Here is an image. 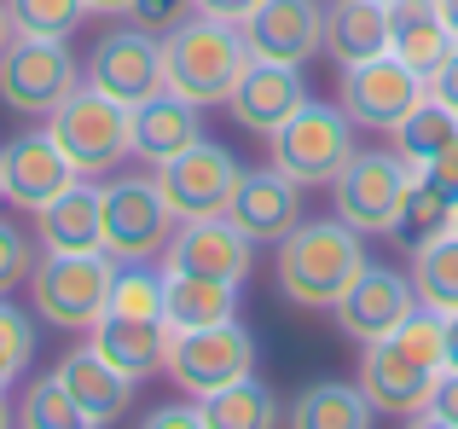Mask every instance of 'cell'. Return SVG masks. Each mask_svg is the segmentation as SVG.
<instances>
[{
    "label": "cell",
    "instance_id": "21",
    "mask_svg": "<svg viewBox=\"0 0 458 429\" xmlns=\"http://www.w3.org/2000/svg\"><path fill=\"white\" fill-rule=\"evenodd\" d=\"M53 372H58V383L70 389V400H76V412H81L88 429L93 424H116L128 412V400H134V377L116 372L93 342H88V349H70Z\"/></svg>",
    "mask_w": 458,
    "mask_h": 429
},
{
    "label": "cell",
    "instance_id": "42",
    "mask_svg": "<svg viewBox=\"0 0 458 429\" xmlns=\"http://www.w3.org/2000/svg\"><path fill=\"white\" fill-rule=\"evenodd\" d=\"M256 6H261V0H191V12H203V18H226V23H244Z\"/></svg>",
    "mask_w": 458,
    "mask_h": 429
},
{
    "label": "cell",
    "instance_id": "18",
    "mask_svg": "<svg viewBox=\"0 0 458 429\" xmlns=\"http://www.w3.org/2000/svg\"><path fill=\"white\" fill-rule=\"evenodd\" d=\"M302 99H308V88H302V70H296V64L250 58L244 76H238L233 93H226V111H233L238 128H250V134L273 139L296 111H302Z\"/></svg>",
    "mask_w": 458,
    "mask_h": 429
},
{
    "label": "cell",
    "instance_id": "27",
    "mask_svg": "<svg viewBox=\"0 0 458 429\" xmlns=\"http://www.w3.org/2000/svg\"><path fill=\"white\" fill-rule=\"evenodd\" d=\"M453 204L458 198L453 192H441L436 181H429L424 169H412L406 174V192H401V214H394V244L412 256V249H424L429 238H441V232H453Z\"/></svg>",
    "mask_w": 458,
    "mask_h": 429
},
{
    "label": "cell",
    "instance_id": "19",
    "mask_svg": "<svg viewBox=\"0 0 458 429\" xmlns=\"http://www.w3.org/2000/svg\"><path fill=\"white\" fill-rule=\"evenodd\" d=\"M238 29H244L250 58H273V64H296L302 70L313 53H325L319 0H261Z\"/></svg>",
    "mask_w": 458,
    "mask_h": 429
},
{
    "label": "cell",
    "instance_id": "12",
    "mask_svg": "<svg viewBox=\"0 0 458 429\" xmlns=\"http://www.w3.org/2000/svg\"><path fill=\"white\" fill-rule=\"evenodd\" d=\"M81 81L134 111L140 99H151V93L163 88V35L140 29V23L105 29L99 41H93L88 64H81Z\"/></svg>",
    "mask_w": 458,
    "mask_h": 429
},
{
    "label": "cell",
    "instance_id": "22",
    "mask_svg": "<svg viewBox=\"0 0 458 429\" xmlns=\"http://www.w3.org/2000/svg\"><path fill=\"white\" fill-rule=\"evenodd\" d=\"M35 244L76 256V249H105V214H99V186L81 174L58 198H47L35 209Z\"/></svg>",
    "mask_w": 458,
    "mask_h": 429
},
{
    "label": "cell",
    "instance_id": "48",
    "mask_svg": "<svg viewBox=\"0 0 458 429\" xmlns=\"http://www.w3.org/2000/svg\"><path fill=\"white\" fill-rule=\"evenodd\" d=\"M453 238H458V204H453Z\"/></svg>",
    "mask_w": 458,
    "mask_h": 429
},
{
    "label": "cell",
    "instance_id": "8",
    "mask_svg": "<svg viewBox=\"0 0 458 429\" xmlns=\"http://www.w3.org/2000/svg\"><path fill=\"white\" fill-rule=\"evenodd\" d=\"M76 88H81V64L70 53V41L12 35V46L0 53V105L12 116H47Z\"/></svg>",
    "mask_w": 458,
    "mask_h": 429
},
{
    "label": "cell",
    "instance_id": "39",
    "mask_svg": "<svg viewBox=\"0 0 458 429\" xmlns=\"http://www.w3.org/2000/svg\"><path fill=\"white\" fill-rule=\"evenodd\" d=\"M146 424L151 429H203V407L198 400H186V407H157V412H146Z\"/></svg>",
    "mask_w": 458,
    "mask_h": 429
},
{
    "label": "cell",
    "instance_id": "49",
    "mask_svg": "<svg viewBox=\"0 0 458 429\" xmlns=\"http://www.w3.org/2000/svg\"><path fill=\"white\" fill-rule=\"evenodd\" d=\"M0 204H6V198H0Z\"/></svg>",
    "mask_w": 458,
    "mask_h": 429
},
{
    "label": "cell",
    "instance_id": "33",
    "mask_svg": "<svg viewBox=\"0 0 458 429\" xmlns=\"http://www.w3.org/2000/svg\"><path fill=\"white\" fill-rule=\"evenodd\" d=\"M105 314L163 319V273L151 261H116V284H111V307Z\"/></svg>",
    "mask_w": 458,
    "mask_h": 429
},
{
    "label": "cell",
    "instance_id": "47",
    "mask_svg": "<svg viewBox=\"0 0 458 429\" xmlns=\"http://www.w3.org/2000/svg\"><path fill=\"white\" fill-rule=\"evenodd\" d=\"M12 418H18V412H12V407H6V395H0V429H6Z\"/></svg>",
    "mask_w": 458,
    "mask_h": 429
},
{
    "label": "cell",
    "instance_id": "16",
    "mask_svg": "<svg viewBox=\"0 0 458 429\" xmlns=\"http://www.w3.org/2000/svg\"><path fill=\"white\" fill-rule=\"evenodd\" d=\"M163 267L244 284L250 267H256V244H250L226 214H203V221H180L174 226V238H168V249H163Z\"/></svg>",
    "mask_w": 458,
    "mask_h": 429
},
{
    "label": "cell",
    "instance_id": "31",
    "mask_svg": "<svg viewBox=\"0 0 458 429\" xmlns=\"http://www.w3.org/2000/svg\"><path fill=\"white\" fill-rule=\"evenodd\" d=\"M453 139H458V116L447 105H436V99H424L401 128H394V146H401V157L412 163V169H424V163L436 157V151H447Z\"/></svg>",
    "mask_w": 458,
    "mask_h": 429
},
{
    "label": "cell",
    "instance_id": "40",
    "mask_svg": "<svg viewBox=\"0 0 458 429\" xmlns=\"http://www.w3.org/2000/svg\"><path fill=\"white\" fill-rule=\"evenodd\" d=\"M429 99H436V105H447V111L458 116V46H453V58H447V64H441L436 76H429Z\"/></svg>",
    "mask_w": 458,
    "mask_h": 429
},
{
    "label": "cell",
    "instance_id": "30",
    "mask_svg": "<svg viewBox=\"0 0 458 429\" xmlns=\"http://www.w3.org/2000/svg\"><path fill=\"white\" fill-rule=\"evenodd\" d=\"M412 290H418V307H429V314L441 319L458 314V238L453 232L412 249Z\"/></svg>",
    "mask_w": 458,
    "mask_h": 429
},
{
    "label": "cell",
    "instance_id": "10",
    "mask_svg": "<svg viewBox=\"0 0 458 429\" xmlns=\"http://www.w3.org/2000/svg\"><path fill=\"white\" fill-rule=\"evenodd\" d=\"M406 174L412 163L401 151H354L343 163V174L331 181V209L336 221H348L360 238H389L394 232V214H401V192H406Z\"/></svg>",
    "mask_w": 458,
    "mask_h": 429
},
{
    "label": "cell",
    "instance_id": "44",
    "mask_svg": "<svg viewBox=\"0 0 458 429\" xmlns=\"http://www.w3.org/2000/svg\"><path fill=\"white\" fill-rule=\"evenodd\" d=\"M81 6H88L93 18H128V6H134V0H81Z\"/></svg>",
    "mask_w": 458,
    "mask_h": 429
},
{
    "label": "cell",
    "instance_id": "43",
    "mask_svg": "<svg viewBox=\"0 0 458 429\" xmlns=\"http://www.w3.org/2000/svg\"><path fill=\"white\" fill-rule=\"evenodd\" d=\"M441 342H447V372H458V314L441 319Z\"/></svg>",
    "mask_w": 458,
    "mask_h": 429
},
{
    "label": "cell",
    "instance_id": "35",
    "mask_svg": "<svg viewBox=\"0 0 458 429\" xmlns=\"http://www.w3.org/2000/svg\"><path fill=\"white\" fill-rule=\"evenodd\" d=\"M30 360H35V319L0 296V395L30 372Z\"/></svg>",
    "mask_w": 458,
    "mask_h": 429
},
{
    "label": "cell",
    "instance_id": "15",
    "mask_svg": "<svg viewBox=\"0 0 458 429\" xmlns=\"http://www.w3.org/2000/svg\"><path fill=\"white\" fill-rule=\"evenodd\" d=\"M418 307V290H412V279H401L394 267H360V279L348 284L343 296L331 302V314H336V325H343V337L348 342H377V337H389L394 325H406V314Z\"/></svg>",
    "mask_w": 458,
    "mask_h": 429
},
{
    "label": "cell",
    "instance_id": "26",
    "mask_svg": "<svg viewBox=\"0 0 458 429\" xmlns=\"http://www.w3.org/2000/svg\"><path fill=\"white\" fill-rule=\"evenodd\" d=\"M163 319H168V331H198V325L238 319V284L163 267Z\"/></svg>",
    "mask_w": 458,
    "mask_h": 429
},
{
    "label": "cell",
    "instance_id": "2",
    "mask_svg": "<svg viewBox=\"0 0 458 429\" xmlns=\"http://www.w3.org/2000/svg\"><path fill=\"white\" fill-rule=\"evenodd\" d=\"M273 284L291 307H331L366 267V238L348 221H302L291 238H279Z\"/></svg>",
    "mask_w": 458,
    "mask_h": 429
},
{
    "label": "cell",
    "instance_id": "32",
    "mask_svg": "<svg viewBox=\"0 0 458 429\" xmlns=\"http://www.w3.org/2000/svg\"><path fill=\"white\" fill-rule=\"evenodd\" d=\"M18 424L23 429H81V412H76V400H70V389L58 383V372L35 377L18 395Z\"/></svg>",
    "mask_w": 458,
    "mask_h": 429
},
{
    "label": "cell",
    "instance_id": "45",
    "mask_svg": "<svg viewBox=\"0 0 458 429\" xmlns=\"http://www.w3.org/2000/svg\"><path fill=\"white\" fill-rule=\"evenodd\" d=\"M436 12H441V23L453 29V41H458V0H436Z\"/></svg>",
    "mask_w": 458,
    "mask_h": 429
},
{
    "label": "cell",
    "instance_id": "3",
    "mask_svg": "<svg viewBox=\"0 0 458 429\" xmlns=\"http://www.w3.org/2000/svg\"><path fill=\"white\" fill-rule=\"evenodd\" d=\"M250 64V46H244V29L226 18H180L174 29L163 35V88H174L180 99L191 105H226L233 81L244 76Z\"/></svg>",
    "mask_w": 458,
    "mask_h": 429
},
{
    "label": "cell",
    "instance_id": "4",
    "mask_svg": "<svg viewBox=\"0 0 458 429\" xmlns=\"http://www.w3.org/2000/svg\"><path fill=\"white\" fill-rule=\"evenodd\" d=\"M111 284H116L111 249H76V256L41 249L30 273L35 319L53 331H93L105 319V307H111Z\"/></svg>",
    "mask_w": 458,
    "mask_h": 429
},
{
    "label": "cell",
    "instance_id": "6",
    "mask_svg": "<svg viewBox=\"0 0 458 429\" xmlns=\"http://www.w3.org/2000/svg\"><path fill=\"white\" fill-rule=\"evenodd\" d=\"M99 214H105V249L116 261H157L180 226L157 174H116V181H105Z\"/></svg>",
    "mask_w": 458,
    "mask_h": 429
},
{
    "label": "cell",
    "instance_id": "23",
    "mask_svg": "<svg viewBox=\"0 0 458 429\" xmlns=\"http://www.w3.org/2000/svg\"><path fill=\"white\" fill-rule=\"evenodd\" d=\"M168 337H174L168 319H140V314H105L99 325L88 331L93 349H99L116 372H128L134 383H140V377H151V372H163Z\"/></svg>",
    "mask_w": 458,
    "mask_h": 429
},
{
    "label": "cell",
    "instance_id": "7",
    "mask_svg": "<svg viewBox=\"0 0 458 429\" xmlns=\"http://www.w3.org/2000/svg\"><path fill=\"white\" fill-rule=\"evenodd\" d=\"M163 372L174 377L180 395L203 400V395H215V389L238 383V377H256V337H250L238 319L198 325V331H174V337H168Z\"/></svg>",
    "mask_w": 458,
    "mask_h": 429
},
{
    "label": "cell",
    "instance_id": "20",
    "mask_svg": "<svg viewBox=\"0 0 458 429\" xmlns=\"http://www.w3.org/2000/svg\"><path fill=\"white\" fill-rule=\"evenodd\" d=\"M128 128H134V157L157 169V163L180 157L186 146L203 139V105L180 99L174 88H157L151 99H140L134 111H128Z\"/></svg>",
    "mask_w": 458,
    "mask_h": 429
},
{
    "label": "cell",
    "instance_id": "36",
    "mask_svg": "<svg viewBox=\"0 0 458 429\" xmlns=\"http://www.w3.org/2000/svg\"><path fill=\"white\" fill-rule=\"evenodd\" d=\"M30 273H35L30 232H23L18 221H6V214H0V296H12L18 284H30Z\"/></svg>",
    "mask_w": 458,
    "mask_h": 429
},
{
    "label": "cell",
    "instance_id": "17",
    "mask_svg": "<svg viewBox=\"0 0 458 429\" xmlns=\"http://www.w3.org/2000/svg\"><path fill=\"white\" fill-rule=\"evenodd\" d=\"M70 181H81L76 163L58 151V139L47 128H30V134L6 139L0 146V198L12 209H41L47 198H58Z\"/></svg>",
    "mask_w": 458,
    "mask_h": 429
},
{
    "label": "cell",
    "instance_id": "1",
    "mask_svg": "<svg viewBox=\"0 0 458 429\" xmlns=\"http://www.w3.org/2000/svg\"><path fill=\"white\" fill-rule=\"evenodd\" d=\"M441 372H447V342H441V314H429V307H412L406 325L366 342V354H360V389L383 418L418 424Z\"/></svg>",
    "mask_w": 458,
    "mask_h": 429
},
{
    "label": "cell",
    "instance_id": "5",
    "mask_svg": "<svg viewBox=\"0 0 458 429\" xmlns=\"http://www.w3.org/2000/svg\"><path fill=\"white\" fill-rule=\"evenodd\" d=\"M47 134L58 139V151H64V157L76 163V174H88V181L93 174H111L123 157H134L128 105H116L111 93L88 88V81L47 111Z\"/></svg>",
    "mask_w": 458,
    "mask_h": 429
},
{
    "label": "cell",
    "instance_id": "29",
    "mask_svg": "<svg viewBox=\"0 0 458 429\" xmlns=\"http://www.w3.org/2000/svg\"><path fill=\"white\" fill-rule=\"evenodd\" d=\"M198 407H203V429H273L279 424V400L256 377H238V383L215 389Z\"/></svg>",
    "mask_w": 458,
    "mask_h": 429
},
{
    "label": "cell",
    "instance_id": "41",
    "mask_svg": "<svg viewBox=\"0 0 458 429\" xmlns=\"http://www.w3.org/2000/svg\"><path fill=\"white\" fill-rule=\"evenodd\" d=\"M424 174L441 186V192H453V198H458V139H453L447 151H436V157L424 163Z\"/></svg>",
    "mask_w": 458,
    "mask_h": 429
},
{
    "label": "cell",
    "instance_id": "37",
    "mask_svg": "<svg viewBox=\"0 0 458 429\" xmlns=\"http://www.w3.org/2000/svg\"><path fill=\"white\" fill-rule=\"evenodd\" d=\"M180 18H191V0H134L128 6V23H140L151 35H168Z\"/></svg>",
    "mask_w": 458,
    "mask_h": 429
},
{
    "label": "cell",
    "instance_id": "28",
    "mask_svg": "<svg viewBox=\"0 0 458 429\" xmlns=\"http://www.w3.org/2000/svg\"><path fill=\"white\" fill-rule=\"evenodd\" d=\"M377 412H371L366 389L360 383H308L291 407L296 429H366Z\"/></svg>",
    "mask_w": 458,
    "mask_h": 429
},
{
    "label": "cell",
    "instance_id": "13",
    "mask_svg": "<svg viewBox=\"0 0 458 429\" xmlns=\"http://www.w3.org/2000/svg\"><path fill=\"white\" fill-rule=\"evenodd\" d=\"M238 174H244V163H238L226 146H215V139H198V146H186L180 157L157 163V186H163L168 209H174L180 221L226 214V204H233V186H238Z\"/></svg>",
    "mask_w": 458,
    "mask_h": 429
},
{
    "label": "cell",
    "instance_id": "24",
    "mask_svg": "<svg viewBox=\"0 0 458 429\" xmlns=\"http://www.w3.org/2000/svg\"><path fill=\"white\" fill-rule=\"evenodd\" d=\"M453 29L441 23L436 0H389V53L401 58L406 70H418V76H436L441 64L453 58Z\"/></svg>",
    "mask_w": 458,
    "mask_h": 429
},
{
    "label": "cell",
    "instance_id": "11",
    "mask_svg": "<svg viewBox=\"0 0 458 429\" xmlns=\"http://www.w3.org/2000/svg\"><path fill=\"white\" fill-rule=\"evenodd\" d=\"M429 99V81L418 70H406L394 53L360 58V64H343V88H336V105L348 111L354 128H377V134H394L418 105Z\"/></svg>",
    "mask_w": 458,
    "mask_h": 429
},
{
    "label": "cell",
    "instance_id": "14",
    "mask_svg": "<svg viewBox=\"0 0 458 429\" xmlns=\"http://www.w3.org/2000/svg\"><path fill=\"white\" fill-rule=\"evenodd\" d=\"M226 221H233L256 249L279 244V238H291L296 226H302V186H296L279 163L244 169L238 186H233V204H226Z\"/></svg>",
    "mask_w": 458,
    "mask_h": 429
},
{
    "label": "cell",
    "instance_id": "9",
    "mask_svg": "<svg viewBox=\"0 0 458 429\" xmlns=\"http://www.w3.org/2000/svg\"><path fill=\"white\" fill-rule=\"evenodd\" d=\"M348 157H354V122H348L343 105L302 99V111L273 134V163H279L302 192L308 186H331Z\"/></svg>",
    "mask_w": 458,
    "mask_h": 429
},
{
    "label": "cell",
    "instance_id": "38",
    "mask_svg": "<svg viewBox=\"0 0 458 429\" xmlns=\"http://www.w3.org/2000/svg\"><path fill=\"white\" fill-rule=\"evenodd\" d=\"M418 424L458 429V372H441V377H436V389H429V407L418 412Z\"/></svg>",
    "mask_w": 458,
    "mask_h": 429
},
{
    "label": "cell",
    "instance_id": "34",
    "mask_svg": "<svg viewBox=\"0 0 458 429\" xmlns=\"http://www.w3.org/2000/svg\"><path fill=\"white\" fill-rule=\"evenodd\" d=\"M6 12L18 35H47V41H70L88 18L81 0H6Z\"/></svg>",
    "mask_w": 458,
    "mask_h": 429
},
{
    "label": "cell",
    "instance_id": "46",
    "mask_svg": "<svg viewBox=\"0 0 458 429\" xmlns=\"http://www.w3.org/2000/svg\"><path fill=\"white\" fill-rule=\"evenodd\" d=\"M12 35H18V29H12V12H6V0H0V53L12 46Z\"/></svg>",
    "mask_w": 458,
    "mask_h": 429
},
{
    "label": "cell",
    "instance_id": "25",
    "mask_svg": "<svg viewBox=\"0 0 458 429\" xmlns=\"http://www.w3.org/2000/svg\"><path fill=\"white\" fill-rule=\"evenodd\" d=\"M325 18V53L336 64L389 53V0H319Z\"/></svg>",
    "mask_w": 458,
    "mask_h": 429
}]
</instances>
